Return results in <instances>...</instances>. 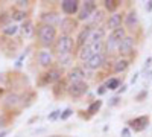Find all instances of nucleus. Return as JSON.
Segmentation results:
<instances>
[{
  "instance_id": "f704fd0d",
  "label": "nucleus",
  "mask_w": 152,
  "mask_h": 137,
  "mask_svg": "<svg viewBox=\"0 0 152 137\" xmlns=\"http://www.w3.org/2000/svg\"><path fill=\"white\" fill-rule=\"evenodd\" d=\"M105 93H107V87H105V85H100L99 89H97V95L102 96V95H105Z\"/></svg>"
},
{
  "instance_id": "5701e85b",
  "label": "nucleus",
  "mask_w": 152,
  "mask_h": 137,
  "mask_svg": "<svg viewBox=\"0 0 152 137\" xmlns=\"http://www.w3.org/2000/svg\"><path fill=\"white\" fill-rule=\"evenodd\" d=\"M93 56L91 51H90V46H84V47H79V52H78V58L82 61V63H87L88 59Z\"/></svg>"
},
{
  "instance_id": "2f4dec72",
  "label": "nucleus",
  "mask_w": 152,
  "mask_h": 137,
  "mask_svg": "<svg viewBox=\"0 0 152 137\" xmlns=\"http://www.w3.org/2000/svg\"><path fill=\"white\" fill-rule=\"evenodd\" d=\"M119 102H120V97L119 96H114V97H111L110 101H108V105L110 107H116V105H119Z\"/></svg>"
},
{
  "instance_id": "aec40b11",
  "label": "nucleus",
  "mask_w": 152,
  "mask_h": 137,
  "mask_svg": "<svg viewBox=\"0 0 152 137\" xmlns=\"http://www.w3.org/2000/svg\"><path fill=\"white\" fill-rule=\"evenodd\" d=\"M21 104V97L18 96V95H15V93H9V95H6V97L3 99V105L6 107V108H14V107H17V105H20Z\"/></svg>"
},
{
  "instance_id": "b1692460",
  "label": "nucleus",
  "mask_w": 152,
  "mask_h": 137,
  "mask_svg": "<svg viewBox=\"0 0 152 137\" xmlns=\"http://www.w3.org/2000/svg\"><path fill=\"white\" fill-rule=\"evenodd\" d=\"M73 55H64V56H58V64H59V69L64 70V67H70L73 64Z\"/></svg>"
},
{
  "instance_id": "6ab92c4d",
  "label": "nucleus",
  "mask_w": 152,
  "mask_h": 137,
  "mask_svg": "<svg viewBox=\"0 0 152 137\" xmlns=\"http://www.w3.org/2000/svg\"><path fill=\"white\" fill-rule=\"evenodd\" d=\"M128 67H129V59H128V58H123V56L117 58V59L113 63V72H114V73H122V72H125Z\"/></svg>"
},
{
  "instance_id": "c756f323",
  "label": "nucleus",
  "mask_w": 152,
  "mask_h": 137,
  "mask_svg": "<svg viewBox=\"0 0 152 137\" xmlns=\"http://www.w3.org/2000/svg\"><path fill=\"white\" fill-rule=\"evenodd\" d=\"M29 0H18V2H15V6L20 9V11H24V9H26L28 6H29Z\"/></svg>"
},
{
  "instance_id": "1a4fd4ad",
  "label": "nucleus",
  "mask_w": 152,
  "mask_h": 137,
  "mask_svg": "<svg viewBox=\"0 0 152 137\" xmlns=\"http://www.w3.org/2000/svg\"><path fill=\"white\" fill-rule=\"evenodd\" d=\"M134 46H135V38H134V37H131V35H126L125 38L120 41V46H119V55L125 58L126 55L132 53Z\"/></svg>"
},
{
  "instance_id": "423d86ee",
  "label": "nucleus",
  "mask_w": 152,
  "mask_h": 137,
  "mask_svg": "<svg viewBox=\"0 0 152 137\" xmlns=\"http://www.w3.org/2000/svg\"><path fill=\"white\" fill-rule=\"evenodd\" d=\"M78 20L73 18V17H64L61 21H59V31H61V35H72L76 29H78Z\"/></svg>"
},
{
  "instance_id": "ea45409f",
  "label": "nucleus",
  "mask_w": 152,
  "mask_h": 137,
  "mask_svg": "<svg viewBox=\"0 0 152 137\" xmlns=\"http://www.w3.org/2000/svg\"><path fill=\"white\" fill-rule=\"evenodd\" d=\"M6 134H9V130H3L2 133H0V137H5Z\"/></svg>"
},
{
  "instance_id": "9b49d317",
  "label": "nucleus",
  "mask_w": 152,
  "mask_h": 137,
  "mask_svg": "<svg viewBox=\"0 0 152 137\" xmlns=\"http://www.w3.org/2000/svg\"><path fill=\"white\" fill-rule=\"evenodd\" d=\"M81 2L79 0H62L61 2V11L64 12L66 15H73L79 11Z\"/></svg>"
},
{
  "instance_id": "f03ea898",
  "label": "nucleus",
  "mask_w": 152,
  "mask_h": 137,
  "mask_svg": "<svg viewBox=\"0 0 152 137\" xmlns=\"http://www.w3.org/2000/svg\"><path fill=\"white\" fill-rule=\"evenodd\" d=\"M75 46H76V41L73 40L72 35H59L53 44V52L58 56L72 55V52L75 51Z\"/></svg>"
},
{
  "instance_id": "c9c22d12",
  "label": "nucleus",
  "mask_w": 152,
  "mask_h": 137,
  "mask_svg": "<svg viewBox=\"0 0 152 137\" xmlns=\"http://www.w3.org/2000/svg\"><path fill=\"white\" fill-rule=\"evenodd\" d=\"M146 96H148V92H146V90H143V92H142L140 95H138V96H137L135 99H137V101H138V102H140V101H142V99H143V97H146Z\"/></svg>"
},
{
  "instance_id": "e433bc0d",
  "label": "nucleus",
  "mask_w": 152,
  "mask_h": 137,
  "mask_svg": "<svg viewBox=\"0 0 152 137\" xmlns=\"http://www.w3.org/2000/svg\"><path fill=\"white\" fill-rule=\"evenodd\" d=\"M126 89H128V85H126V84H122V85L119 87V89H117V93H125V92H126Z\"/></svg>"
},
{
  "instance_id": "0eeeda50",
  "label": "nucleus",
  "mask_w": 152,
  "mask_h": 137,
  "mask_svg": "<svg viewBox=\"0 0 152 137\" xmlns=\"http://www.w3.org/2000/svg\"><path fill=\"white\" fill-rule=\"evenodd\" d=\"M149 122H151L149 116L143 114V116H138V117H134V119L128 120V125H129L128 128L134 130L135 133H142V131H145L149 127Z\"/></svg>"
},
{
  "instance_id": "393cba45",
  "label": "nucleus",
  "mask_w": 152,
  "mask_h": 137,
  "mask_svg": "<svg viewBox=\"0 0 152 137\" xmlns=\"http://www.w3.org/2000/svg\"><path fill=\"white\" fill-rule=\"evenodd\" d=\"M11 20H14V21H24V20H28V14H26V11L14 9V11L11 12Z\"/></svg>"
},
{
  "instance_id": "a19ab883",
  "label": "nucleus",
  "mask_w": 152,
  "mask_h": 137,
  "mask_svg": "<svg viewBox=\"0 0 152 137\" xmlns=\"http://www.w3.org/2000/svg\"><path fill=\"white\" fill-rule=\"evenodd\" d=\"M2 123H3V120H2V119H0V127H2Z\"/></svg>"
},
{
  "instance_id": "dca6fc26",
  "label": "nucleus",
  "mask_w": 152,
  "mask_h": 137,
  "mask_svg": "<svg viewBox=\"0 0 152 137\" xmlns=\"http://www.w3.org/2000/svg\"><path fill=\"white\" fill-rule=\"evenodd\" d=\"M104 20H105V12L102 9H96L91 14V17L88 18V21H90L88 26L90 28H100V24H102Z\"/></svg>"
},
{
  "instance_id": "f257e3e1",
  "label": "nucleus",
  "mask_w": 152,
  "mask_h": 137,
  "mask_svg": "<svg viewBox=\"0 0 152 137\" xmlns=\"http://www.w3.org/2000/svg\"><path fill=\"white\" fill-rule=\"evenodd\" d=\"M38 40H40V44H43L44 47H50L53 46L56 38H58V32L55 26H50V24H40L37 31Z\"/></svg>"
},
{
  "instance_id": "f8f14e48",
  "label": "nucleus",
  "mask_w": 152,
  "mask_h": 137,
  "mask_svg": "<svg viewBox=\"0 0 152 137\" xmlns=\"http://www.w3.org/2000/svg\"><path fill=\"white\" fill-rule=\"evenodd\" d=\"M85 78V70L84 67H70V70L67 72V81L70 82H78V81H84Z\"/></svg>"
},
{
  "instance_id": "4be33fe9",
  "label": "nucleus",
  "mask_w": 152,
  "mask_h": 137,
  "mask_svg": "<svg viewBox=\"0 0 152 137\" xmlns=\"http://www.w3.org/2000/svg\"><path fill=\"white\" fill-rule=\"evenodd\" d=\"M18 29H20L18 24H15V23H6L5 26L2 28V34L5 37H14L18 32Z\"/></svg>"
},
{
  "instance_id": "7c9ffc66",
  "label": "nucleus",
  "mask_w": 152,
  "mask_h": 137,
  "mask_svg": "<svg viewBox=\"0 0 152 137\" xmlns=\"http://www.w3.org/2000/svg\"><path fill=\"white\" fill-rule=\"evenodd\" d=\"M59 116H61V110H55V111H52L49 116H47V119L52 122V120H56V119H59Z\"/></svg>"
},
{
  "instance_id": "6e6552de",
  "label": "nucleus",
  "mask_w": 152,
  "mask_h": 137,
  "mask_svg": "<svg viewBox=\"0 0 152 137\" xmlns=\"http://www.w3.org/2000/svg\"><path fill=\"white\" fill-rule=\"evenodd\" d=\"M105 53H97V55H93L90 59L87 61V63H84V70H97L100 67H104L105 64Z\"/></svg>"
},
{
  "instance_id": "2eb2a0df",
  "label": "nucleus",
  "mask_w": 152,
  "mask_h": 137,
  "mask_svg": "<svg viewBox=\"0 0 152 137\" xmlns=\"http://www.w3.org/2000/svg\"><path fill=\"white\" fill-rule=\"evenodd\" d=\"M123 23H125L126 29L134 31L138 26V15H137V12L135 11H129L126 15H123Z\"/></svg>"
},
{
  "instance_id": "ddd939ff",
  "label": "nucleus",
  "mask_w": 152,
  "mask_h": 137,
  "mask_svg": "<svg viewBox=\"0 0 152 137\" xmlns=\"http://www.w3.org/2000/svg\"><path fill=\"white\" fill-rule=\"evenodd\" d=\"M122 23H123V14H120V12H114V14H111L107 20V28L110 31H114V29H119L122 28Z\"/></svg>"
},
{
  "instance_id": "39448f33",
  "label": "nucleus",
  "mask_w": 152,
  "mask_h": 137,
  "mask_svg": "<svg viewBox=\"0 0 152 137\" xmlns=\"http://www.w3.org/2000/svg\"><path fill=\"white\" fill-rule=\"evenodd\" d=\"M64 76V70L59 69V67H50L44 75H43V85H47V84H56L61 81V78Z\"/></svg>"
},
{
  "instance_id": "c85d7f7f",
  "label": "nucleus",
  "mask_w": 152,
  "mask_h": 137,
  "mask_svg": "<svg viewBox=\"0 0 152 137\" xmlns=\"http://www.w3.org/2000/svg\"><path fill=\"white\" fill-rule=\"evenodd\" d=\"M72 114H73V110H72V108H66L64 111H61V116H59V119H61V120H67V119H69Z\"/></svg>"
},
{
  "instance_id": "4468645a",
  "label": "nucleus",
  "mask_w": 152,
  "mask_h": 137,
  "mask_svg": "<svg viewBox=\"0 0 152 137\" xmlns=\"http://www.w3.org/2000/svg\"><path fill=\"white\" fill-rule=\"evenodd\" d=\"M105 29L104 28H91L90 35H88V43L87 44H91V43H97V41H104L105 40Z\"/></svg>"
},
{
  "instance_id": "cd10ccee",
  "label": "nucleus",
  "mask_w": 152,
  "mask_h": 137,
  "mask_svg": "<svg viewBox=\"0 0 152 137\" xmlns=\"http://www.w3.org/2000/svg\"><path fill=\"white\" fill-rule=\"evenodd\" d=\"M104 5H105V8H107L110 12H113V14H114V12H116V9L120 6V2H119V0H105Z\"/></svg>"
},
{
  "instance_id": "72a5a7b5",
  "label": "nucleus",
  "mask_w": 152,
  "mask_h": 137,
  "mask_svg": "<svg viewBox=\"0 0 152 137\" xmlns=\"http://www.w3.org/2000/svg\"><path fill=\"white\" fill-rule=\"evenodd\" d=\"M120 136H122V137H131V130H129L128 127L122 128V131H120Z\"/></svg>"
},
{
  "instance_id": "412c9836",
  "label": "nucleus",
  "mask_w": 152,
  "mask_h": 137,
  "mask_svg": "<svg viewBox=\"0 0 152 137\" xmlns=\"http://www.w3.org/2000/svg\"><path fill=\"white\" fill-rule=\"evenodd\" d=\"M90 31H91V28H90V26H85V28L79 32L78 38H76V44H78L79 47L87 46V43H88V35H90Z\"/></svg>"
},
{
  "instance_id": "f3484780",
  "label": "nucleus",
  "mask_w": 152,
  "mask_h": 137,
  "mask_svg": "<svg viewBox=\"0 0 152 137\" xmlns=\"http://www.w3.org/2000/svg\"><path fill=\"white\" fill-rule=\"evenodd\" d=\"M41 21H43V24H50V26H58L59 24V21H61V18H59V15L56 14V12H44V14L41 15Z\"/></svg>"
},
{
  "instance_id": "a211bd4d",
  "label": "nucleus",
  "mask_w": 152,
  "mask_h": 137,
  "mask_svg": "<svg viewBox=\"0 0 152 137\" xmlns=\"http://www.w3.org/2000/svg\"><path fill=\"white\" fill-rule=\"evenodd\" d=\"M21 34H23V38H32L34 34H35V26H34V21L32 20H24L23 24L20 26Z\"/></svg>"
},
{
  "instance_id": "9d476101",
  "label": "nucleus",
  "mask_w": 152,
  "mask_h": 137,
  "mask_svg": "<svg viewBox=\"0 0 152 137\" xmlns=\"http://www.w3.org/2000/svg\"><path fill=\"white\" fill-rule=\"evenodd\" d=\"M37 59H38V64H40L41 67H52L53 61H55V56H53V52L47 51V49H43V51L38 52L37 55Z\"/></svg>"
},
{
  "instance_id": "a878e982",
  "label": "nucleus",
  "mask_w": 152,
  "mask_h": 137,
  "mask_svg": "<svg viewBox=\"0 0 152 137\" xmlns=\"http://www.w3.org/2000/svg\"><path fill=\"white\" fill-rule=\"evenodd\" d=\"M102 101H100V99H97V101H93L90 105H88V108H87V113L90 114V116H93V114H96L97 111L100 110V107H102Z\"/></svg>"
},
{
  "instance_id": "473e14b6",
  "label": "nucleus",
  "mask_w": 152,
  "mask_h": 137,
  "mask_svg": "<svg viewBox=\"0 0 152 137\" xmlns=\"http://www.w3.org/2000/svg\"><path fill=\"white\" fill-rule=\"evenodd\" d=\"M24 58H26V52L21 53V55H20V58L15 61V67H17V69H20V67L23 66V59H24Z\"/></svg>"
},
{
  "instance_id": "7ed1b4c3",
  "label": "nucleus",
  "mask_w": 152,
  "mask_h": 137,
  "mask_svg": "<svg viewBox=\"0 0 152 137\" xmlns=\"http://www.w3.org/2000/svg\"><path fill=\"white\" fill-rule=\"evenodd\" d=\"M67 93L70 95V97L73 99H78V97H82L84 95L88 93V84L85 81H78V82H70L67 85Z\"/></svg>"
},
{
  "instance_id": "58836bf2",
  "label": "nucleus",
  "mask_w": 152,
  "mask_h": 137,
  "mask_svg": "<svg viewBox=\"0 0 152 137\" xmlns=\"http://www.w3.org/2000/svg\"><path fill=\"white\" fill-rule=\"evenodd\" d=\"M138 76H140V75H138V73L132 75V78H131V84H135V82H137V79H138Z\"/></svg>"
},
{
  "instance_id": "4c0bfd02",
  "label": "nucleus",
  "mask_w": 152,
  "mask_h": 137,
  "mask_svg": "<svg viewBox=\"0 0 152 137\" xmlns=\"http://www.w3.org/2000/svg\"><path fill=\"white\" fill-rule=\"evenodd\" d=\"M145 9H146L148 12H151V11H152V0H148V2H146V5H145Z\"/></svg>"
},
{
  "instance_id": "79ce46f5",
  "label": "nucleus",
  "mask_w": 152,
  "mask_h": 137,
  "mask_svg": "<svg viewBox=\"0 0 152 137\" xmlns=\"http://www.w3.org/2000/svg\"><path fill=\"white\" fill-rule=\"evenodd\" d=\"M53 137H59V136H53Z\"/></svg>"
},
{
  "instance_id": "bb28decb",
  "label": "nucleus",
  "mask_w": 152,
  "mask_h": 137,
  "mask_svg": "<svg viewBox=\"0 0 152 137\" xmlns=\"http://www.w3.org/2000/svg\"><path fill=\"white\" fill-rule=\"evenodd\" d=\"M120 84H122V81L119 78H110L107 81L105 87H107V90H117L119 87H120Z\"/></svg>"
},
{
  "instance_id": "20e7f679",
  "label": "nucleus",
  "mask_w": 152,
  "mask_h": 137,
  "mask_svg": "<svg viewBox=\"0 0 152 137\" xmlns=\"http://www.w3.org/2000/svg\"><path fill=\"white\" fill-rule=\"evenodd\" d=\"M97 9V5L96 2H93V0H87V2L81 3L79 6V11H78V21H88V18L91 17V14Z\"/></svg>"
}]
</instances>
